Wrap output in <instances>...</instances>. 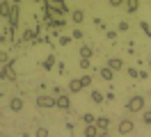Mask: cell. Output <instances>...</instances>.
<instances>
[{
	"mask_svg": "<svg viewBox=\"0 0 151 137\" xmlns=\"http://www.w3.org/2000/svg\"><path fill=\"white\" fill-rule=\"evenodd\" d=\"M149 78V71H140V80H147Z\"/></svg>",
	"mask_w": 151,
	"mask_h": 137,
	"instance_id": "836d02e7",
	"label": "cell"
},
{
	"mask_svg": "<svg viewBox=\"0 0 151 137\" xmlns=\"http://www.w3.org/2000/svg\"><path fill=\"white\" fill-rule=\"evenodd\" d=\"M71 41H73V37H71V34H64V32H62L60 39H57V44H60V46H69Z\"/></svg>",
	"mask_w": 151,
	"mask_h": 137,
	"instance_id": "44dd1931",
	"label": "cell"
},
{
	"mask_svg": "<svg viewBox=\"0 0 151 137\" xmlns=\"http://www.w3.org/2000/svg\"><path fill=\"white\" fill-rule=\"evenodd\" d=\"M50 96H53V98H60V96H64L62 87H60V85H50Z\"/></svg>",
	"mask_w": 151,
	"mask_h": 137,
	"instance_id": "ffe728a7",
	"label": "cell"
},
{
	"mask_svg": "<svg viewBox=\"0 0 151 137\" xmlns=\"http://www.w3.org/2000/svg\"><path fill=\"white\" fill-rule=\"evenodd\" d=\"M55 108L64 110V112H71V98H69V94H64V96L55 98Z\"/></svg>",
	"mask_w": 151,
	"mask_h": 137,
	"instance_id": "52a82bcc",
	"label": "cell"
},
{
	"mask_svg": "<svg viewBox=\"0 0 151 137\" xmlns=\"http://www.w3.org/2000/svg\"><path fill=\"white\" fill-rule=\"evenodd\" d=\"M94 25H96V30H103V32H108V27H105V21H101V18H94Z\"/></svg>",
	"mask_w": 151,
	"mask_h": 137,
	"instance_id": "83f0119b",
	"label": "cell"
},
{
	"mask_svg": "<svg viewBox=\"0 0 151 137\" xmlns=\"http://www.w3.org/2000/svg\"><path fill=\"white\" fill-rule=\"evenodd\" d=\"M124 2H119V0H110V7H122Z\"/></svg>",
	"mask_w": 151,
	"mask_h": 137,
	"instance_id": "d6a6232c",
	"label": "cell"
},
{
	"mask_svg": "<svg viewBox=\"0 0 151 137\" xmlns=\"http://www.w3.org/2000/svg\"><path fill=\"white\" fill-rule=\"evenodd\" d=\"M105 100H108V103H114V91H108V94H105Z\"/></svg>",
	"mask_w": 151,
	"mask_h": 137,
	"instance_id": "1f68e13d",
	"label": "cell"
},
{
	"mask_svg": "<svg viewBox=\"0 0 151 137\" xmlns=\"http://www.w3.org/2000/svg\"><path fill=\"white\" fill-rule=\"evenodd\" d=\"M105 39H108V41H117V30H108V32H105Z\"/></svg>",
	"mask_w": 151,
	"mask_h": 137,
	"instance_id": "f1b7e54d",
	"label": "cell"
},
{
	"mask_svg": "<svg viewBox=\"0 0 151 137\" xmlns=\"http://www.w3.org/2000/svg\"><path fill=\"white\" fill-rule=\"evenodd\" d=\"M85 16H87V14L83 11V9H73L69 18H71V21L76 23V27H78V25H83V23H85Z\"/></svg>",
	"mask_w": 151,
	"mask_h": 137,
	"instance_id": "9c48e42d",
	"label": "cell"
},
{
	"mask_svg": "<svg viewBox=\"0 0 151 137\" xmlns=\"http://www.w3.org/2000/svg\"><path fill=\"white\" fill-rule=\"evenodd\" d=\"M78 53H80V60H92V55H94L96 50H94V48H92L89 44H83V46H80V50H78Z\"/></svg>",
	"mask_w": 151,
	"mask_h": 137,
	"instance_id": "7c38bea8",
	"label": "cell"
},
{
	"mask_svg": "<svg viewBox=\"0 0 151 137\" xmlns=\"http://www.w3.org/2000/svg\"><path fill=\"white\" fill-rule=\"evenodd\" d=\"M83 121H85V126H96V117L92 112H85V114H83Z\"/></svg>",
	"mask_w": 151,
	"mask_h": 137,
	"instance_id": "ac0fdd59",
	"label": "cell"
},
{
	"mask_svg": "<svg viewBox=\"0 0 151 137\" xmlns=\"http://www.w3.org/2000/svg\"><path fill=\"white\" fill-rule=\"evenodd\" d=\"M89 98H92V103H96V105H103V103H105V96L99 89H92V91H89Z\"/></svg>",
	"mask_w": 151,
	"mask_h": 137,
	"instance_id": "9a60e30c",
	"label": "cell"
},
{
	"mask_svg": "<svg viewBox=\"0 0 151 137\" xmlns=\"http://www.w3.org/2000/svg\"><path fill=\"white\" fill-rule=\"evenodd\" d=\"M126 73H128V75H131L133 80H137V78H140V71H137V69H135V66H126Z\"/></svg>",
	"mask_w": 151,
	"mask_h": 137,
	"instance_id": "cb8c5ba5",
	"label": "cell"
},
{
	"mask_svg": "<svg viewBox=\"0 0 151 137\" xmlns=\"http://www.w3.org/2000/svg\"><path fill=\"white\" fill-rule=\"evenodd\" d=\"M99 137H110V133H101V135H99Z\"/></svg>",
	"mask_w": 151,
	"mask_h": 137,
	"instance_id": "e575fe53",
	"label": "cell"
},
{
	"mask_svg": "<svg viewBox=\"0 0 151 137\" xmlns=\"http://www.w3.org/2000/svg\"><path fill=\"white\" fill-rule=\"evenodd\" d=\"M105 66H110L114 73H119V71H126V64H124L122 57H108V62H105Z\"/></svg>",
	"mask_w": 151,
	"mask_h": 137,
	"instance_id": "8992f818",
	"label": "cell"
},
{
	"mask_svg": "<svg viewBox=\"0 0 151 137\" xmlns=\"http://www.w3.org/2000/svg\"><path fill=\"white\" fill-rule=\"evenodd\" d=\"M133 130H135V121H133V119H122V121L117 123V133H119V135H131Z\"/></svg>",
	"mask_w": 151,
	"mask_h": 137,
	"instance_id": "277c9868",
	"label": "cell"
},
{
	"mask_svg": "<svg viewBox=\"0 0 151 137\" xmlns=\"http://www.w3.org/2000/svg\"><path fill=\"white\" fill-rule=\"evenodd\" d=\"M142 123H144V126H151V110H144V112H142Z\"/></svg>",
	"mask_w": 151,
	"mask_h": 137,
	"instance_id": "d4e9b609",
	"label": "cell"
},
{
	"mask_svg": "<svg viewBox=\"0 0 151 137\" xmlns=\"http://www.w3.org/2000/svg\"><path fill=\"white\" fill-rule=\"evenodd\" d=\"M144 108H147V98H144L142 94L131 96V98H128V103H126V110H128L131 114H140V112H144Z\"/></svg>",
	"mask_w": 151,
	"mask_h": 137,
	"instance_id": "6da1fadb",
	"label": "cell"
},
{
	"mask_svg": "<svg viewBox=\"0 0 151 137\" xmlns=\"http://www.w3.org/2000/svg\"><path fill=\"white\" fill-rule=\"evenodd\" d=\"M71 37H73V41H83V37H85V32H83L80 27H73V30H71Z\"/></svg>",
	"mask_w": 151,
	"mask_h": 137,
	"instance_id": "7402d4cb",
	"label": "cell"
},
{
	"mask_svg": "<svg viewBox=\"0 0 151 137\" xmlns=\"http://www.w3.org/2000/svg\"><path fill=\"white\" fill-rule=\"evenodd\" d=\"M57 73H60V75H64V73H66V64L64 62H57Z\"/></svg>",
	"mask_w": 151,
	"mask_h": 137,
	"instance_id": "f546056e",
	"label": "cell"
},
{
	"mask_svg": "<svg viewBox=\"0 0 151 137\" xmlns=\"http://www.w3.org/2000/svg\"><path fill=\"white\" fill-rule=\"evenodd\" d=\"M99 75H101V78H103L105 82H112V78H114V71L110 69V66H101V69H99Z\"/></svg>",
	"mask_w": 151,
	"mask_h": 137,
	"instance_id": "4fadbf2b",
	"label": "cell"
},
{
	"mask_svg": "<svg viewBox=\"0 0 151 137\" xmlns=\"http://www.w3.org/2000/svg\"><path fill=\"white\" fill-rule=\"evenodd\" d=\"M0 16H2V18H9L12 16V2H7V0L0 2Z\"/></svg>",
	"mask_w": 151,
	"mask_h": 137,
	"instance_id": "2e32d148",
	"label": "cell"
},
{
	"mask_svg": "<svg viewBox=\"0 0 151 137\" xmlns=\"http://www.w3.org/2000/svg\"><path fill=\"white\" fill-rule=\"evenodd\" d=\"M35 137H48V128L37 126V128H35Z\"/></svg>",
	"mask_w": 151,
	"mask_h": 137,
	"instance_id": "603a6c76",
	"label": "cell"
},
{
	"mask_svg": "<svg viewBox=\"0 0 151 137\" xmlns=\"http://www.w3.org/2000/svg\"><path fill=\"white\" fill-rule=\"evenodd\" d=\"M80 82H83V87H92V82H94V78H92L89 73H85V75L80 78Z\"/></svg>",
	"mask_w": 151,
	"mask_h": 137,
	"instance_id": "484cf974",
	"label": "cell"
},
{
	"mask_svg": "<svg viewBox=\"0 0 151 137\" xmlns=\"http://www.w3.org/2000/svg\"><path fill=\"white\" fill-rule=\"evenodd\" d=\"M55 66H57V57L53 53H48V57L41 62V69H44V71H50V69H55Z\"/></svg>",
	"mask_w": 151,
	"mask_h": 137,
	"instance_id": "8fae6325",
	"label": "cell"
},
{
	"mask_svg": "<svg viewBox=\"0 0 151 137\" xmlns=\"http://www.w3.org/2000/svg\"><path fill=\"white\" fill-rule=\"evenodd\" d=\"M66 89H69V94H80V91H83V82H80V78H71Z\"/></svg>",
	"mask_w": 151,
	"mask_h": 137,
	"instance_id": "30bf717a",
	"label": "cell"
},
{
	"mask_svg": "<svg viewBox=\"0 0 151 137\" xmlns=\"http://www.w3.org/2000/svg\"><path fill=\"white\" fill-rule=\"evenodd\" d=\"M35 103H37L39 110H50V108H55V98H53L50 94H39Z\"/></svg>",
	"mask_w": 151,
	"mask_h": 137,
	"instance_id": "7a4b0ae2",
	"label": "cell"
},
{
	"mask_svg": "<svg viewBox=\"0 0 151 137\" xmlns=\"http://www.w3.org/2000/svg\"><path fill=\"white\" fill-rule=\"evenodd\" d=\"M131 25H128V21H119V25H117V32H128Z\"/></svg>",
	"mask_w": 151,
	"mask_h": 137,
	"instance_id": "4316f807",
	"label": "cell"
},
{
	"mask_svg": "<svg viewBox=\"0 0 151 137\" xmlns=\"http://www.w3.org/2000/svg\"><path fill=\"white\" fill-rule=\"evenodd\" d=\"M124 9H126L128 14H135V11L140 9V2H137V0H126V2H124Z\"/></svg>",
	"mask_w": 151,
	"mask_h": 137,
	"instance_id": "e0dca14e",
	"label": "cell"
},
{
	"mask_svg": "<svg viewBox=\"0 0 151 137\" xmlns=\"http://www.w3.org/2000/svg\"><path fill=\"white\" fill-rule=\"evenodd\" d=\"M19 18H21V2H12V16L7 18V25L19 27Z\"/></svg>",
	"mask_w": 151,
	"mask_h": 137,
	"instance_id": "5b68a950",
	"label": "cell"
},
{
	"mask_svg": "<svg viewBox=\"0 0 151 137\" xmlns=\"http://www.w3.org/2000/svg\"><path fill=\"white\" fill-rule=\"evenodd\" d=\"M96 128H99L101 133H108V128H110V117H96Z\"/></svg>",
	"mask_w": 151,
	"mask_h": 137,
	"instance_id": "5bb4252c",
	"label": "cell"
},
{
	"mask_svg": "<svg viewBox=\"0 0 151 137\" xmlns=\"http://www.w3.org/2000/svg\"><path fill=\"white\" fill-rule=\"evenodd\" d=\"M9 62H12V57H9V50H0V66H7Z\"/></svg>",
	"mask_w": 151,
	"mask_h": 137,
	"instance_id": "d6986e66",
	"label": "cell"
},
{
	"mask_svg": "<svg viewBox=\"0 0 151 137\" xmlns=\"http://www.w3.org/2000/svg\"><path fill=\"white\" fill-rule=\"evenodd\" d=\"M23 108H25L23 98H21V96H12V100H9V110L12 112H23Z\"/></svg>",
	"mask_w": 151,
	"mask_h": 137,
	"instance_id": "ba28073f",
	"label": "cell"
},
{
	"mask_svg": "<svg viewBox=\"0 0 151 137\" xmlns=\"http://www.w3.org/2000/svg\"><path fill=\"white\" fill-rule=\"evenodd\" d=\"M0 80H9V82L16 80V71H14V60H12L7 66H0Z\"/></svg>",
	"mask_w": 151,
	"mask_h": 137,
	"instance_id": "3957f363",
	"label": "cell"
},
{
	"mask_svg": "<svg viewBox=\"0 0 151 137\" xmlns=\"http://www.w3.org/2000/svg\"><path fill=\"white\" fill-rule=\"evenodd\" d=\"M80 69L85 71V69H92V62L89 60H80Z\"/></svg>",
	"mask_w": 151,
	"mask_h": 137,
	"instance_id": "4dcf8cb0",
	"label": "cell"
}]
</instances>
